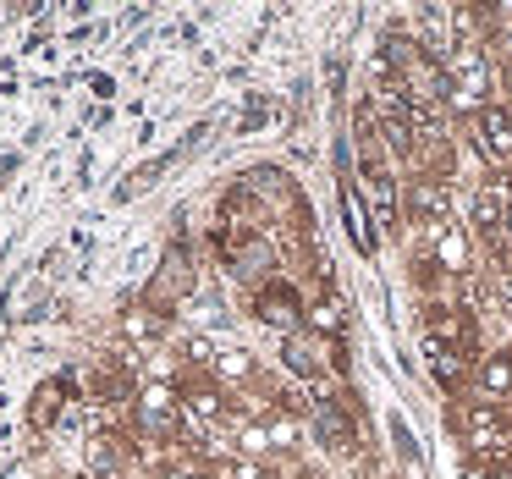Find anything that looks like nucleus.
Masks as SVG:
<instances>
[{
  "label": "nucleus",
  "mask_w": 512,
  "mask_h": 479,
  "mask_svg": "<svg viewBox=\"0 0 512 479\" xmlns=\"http://www.w3.org/2000/svg\"><path fill=\"white\" fill-rule=\"evenodd\" d=\"M463 479H490V468H479V463H468V468H463Z\"/></svg>",
  "instance_id": "obj_16"
},
{
  "label": "nucleus",
  "mask_w": 512,
  "mask_h": 479,
  "mask_svg": "<svg viewBox=\"0 0 512 479\" xmlns=\"http://www.w3.org/2000/svg\"><path fill=\"white\" fill-rule=\"evenodd\" d=\"M507 232H512V204H507Z\"/></svg>",
  "instance_id": "obj_18"
},
{
  "label": "nucleus",
  "mask_w": 512,
  "mask_h": 479,
  "mask_svg": "<svg viewBox=\"0 0 512 479\" xmlns=\"http://www.w3.org/2000/svg\"><path fill=\"white\" fill-rule=\"evenodd\" d=\"M221 413H226L221 391H210V386H193L188 391V430H199V424H221Z\"/></svg>",
  "instance_id": "obj_5"
},
{
  "label": "nucleus",
  "mask_w": 512,
  "mask_h": 479,
  "mask_svg": "<svg viewBox=\"0 0 512 479\" xmlns=\"http://www.w3.org/2000/svg\"><path fill=\"white\" fill-rule=\"evenodd\" d=\"M408 210L419 215V221L430 226L435 237H441V232H446V210H452V204H446V188H441V182L424 177V182H413V188H408Z\"/></svg>",
  "instance_id": "obj_3"
},
{
  "label": "nucleus",
  "mask_w": 512,
  "mask_h": 479,
  "mask_svg": "<svg viewBox=\"0 0 512 479\" xmlns=\"http://www.w3.org/2000/svg\"><path fill=\"white\" fill-rule=\"evenodd\" d=\"M287 369L303 380H320V364H314V347L303 342V336H287Z\"/></svg>",
  "instance_id": "obj_8"
},
{
  "label": "nucleus",
  "mask_w": 512,
  "mask_h": 479,
  "mask_svg": "<svg viewBox=\"0 0 512 479\" xmlns=\"http://www.w3.org/2000/svg\"><path fill=\"white\" fill-rule=\"evenodd\" d=\"M259 479H270V474H259Z\"/></svg>",
  "instance_id": "obj_21"
},
{
  "label": "nucleus",
  "mask_w": 512,
  "mask_h": 479,
  "mask_svg": "<svg viewBox=\"0 0 512 479\" xmlns=\"http://www.w3.org/2000/svg\"><path fill=\"white\" fill-rule=\"evenodd\" d=\"M435 254H441V265L463 270V237H457V232H441V237H435Z\"/></svg>",
  "instance_id": "obj_10"
},
{
  "label": "nucleus",
  "mask_w": 512,
  "mask_h": 479,
  "mask_svg": "<svg viewBox=\"0 0 512 479\" xmlns=\"http://www.w3.org/2000/svg\"><path fill=\"white\" fill-rule=\"evenodd\" d=\"M265 430H270V441H276V446H292V441H298V424H292V419H270Z\"/></svg>",
  "instance_id": "obj_14"
},
{
  "label": "nucleus",
  "mask_w": 512,
  "mask_h": 479,
  "mask_svg": "<svg viewBox=\"0 0 512 479\" xmlns=\"http://www.w3.org/2000/svg\"><path fill=\"white\" fill-rule=\"evenodd\" d=\"M166 479H193V474H166Z\"/></svg>",
  "instance_id": "obj_19"
},
{
  "label": "nucleus",
  "mask_w": 512,
  "mask_h": 479,
  "mask_svg": "<svg viewBox=\"0 0 512 479\" xmlns=\"http://www.w3.org/2000/svg\"><path fill=\"white\" fill-rule=\"evenodd\" d=\"M474 380L490 402H512V353H485L474 364Z\"/></svg>",
  "instance_id": "obj_4"
},
{
  "label": "nucleus",
  "mask_w": 512,
  "mask_h": 479,
  "mask_svg": "<svg viewBox=\"0 0 512 479\" xmlns=\"http://www.w3.org/2000/svg\"><path fill=\"white\" fill-rule=\"evenodd\" d=\"M122 336H127V342H138V347L160 342V314L155 309H127L122 314Z\"/></svg>",
  "instance_id": "obj_7"
},
{
  "label": "nucleus",
  "mask_w": 512,
  "mask_h": 479,
  "mask_svg": "<svg viewBox=\"0 0 512 479\" xmlns=\"http://www.w3.org/2000/svg\"><path fill=\"white\" fill-rule=\"evenodd\" d=\"M391 441H397V452L408 457L413 468L424 463V457H419V441H413V430H408V424H402V419H391Z\"/></svg>",
  "instance_id": "obj_11"
},
{
  "label": "nucleus",
  "mask_w": 512,
  "mask_h": 479,
  "mask_svg": "<svg viewBox=\"0 0 512 479\" xmlns=\"http://www.w3.org/2000/svg\"><path fill=\"white\" fill-rule=\"evenodd\" d=\"M215 369H221L226 380H243L254 364H248V353H237V347H232V353H215Z\"/></svg>",
  "instance_id": "obj_12"
},
{
  "label": "nucleus",
  "mask_w": 512,
  "mask_h": 479,
  "mask_svg": "<svg viewBox=\"0 0 512 479\" xmlns=\"http://www.w3.org/2000/svg\"><path fill=\"white\" fill-rule=\"evenodd\" d=\"M342 215H347V232H353V243L364 248V254H375V226H369L364 204H358L353 188H342Z\"/></svg>",
  "instance_id": "obj_6"
},
{
  "label": "nucleus",
  "mask_w": 512,
  "mask_h": 479,
  "mask_svg": "<svg viewBox=\"0 0 512 479\" xmlns=\"http://www.w3.org/2000/svg\"><path fill=\"white\" fill-rule=\"evenodd\" d=\"M474 133H479V155L490 166H507L512 171V111L507 105H485L474 116Z\"/></svg>",
  "instance_id": "obj_1"
},
{
  "label": "nucleus",
  "mask_w": 512,
  "mask_h": 479,
  "mask_svg": "<svg viewBox=\"0 0 512 479\" xmlns=\"http://www.w3.org/2000/svg\"><path fill=\"white\" fill-rule=\"evenodd\" d=\"M507 89H512V67H507Z\"/></svg>",
  "instance_id": "obj_20"
},
{
  "label": "nucleus",
  "mask_w": 512,
  "mask_h": 479,
  "mask_svg": "<svg viewBox=\"0 0 512 479\" xmlns=\"http://www.w3.org/2000/svg\"><path fill=\"white\" fill-rule=\"evenodd\" d=\"M56 413H61V386H39L34 391V424L45 430V424H56Z\"/></svg>",
  "instance_id": "obj_9"
},
{
  "label": "nucleus",
  "mask_w": 512,
  "mask_h": 479,
  "mask_svg": "<svg viewBox=\"0 0 512 479\" xmlns=\"http://www.w3.org/2000/svg\"><path fill=\"white\" fill-rule=\"evenodd\" d=\"M463 424H468V441H474L479 452L496 457L501 446H507V413H496V402H474V408L463 413Z\"/></svg>",
  "instance_id": "obj_2"
},
{
  "label": "nucleus",
  "mask_w": 512,
  "mask_h": 479,
  "mask_svg": "<svg viewBox=\"0 0 512 479\" xmlns=\"http://www.w3.org/2000/svg\"><path fill=\"white\" fill-rule=\"evenodd\" d=\"M182 353H188V364H215V347L204 342V336H188V342H182Z\"/></svg>",
  "instance_id": "obj_13"
},
{
  "label": "nucleus",
  "mask_w": 512,
  "mask_h": 479,
  "mask_svg": "<svg viewBox=\"0 0 512 479\" xmlns=\"http://www.w3.org/2000/svg\"><path fill=\"white\" fill-rule=\"evenodd\" d=\"M270 446H276V441H270V430H259V424H248V430H243V452H270Z\"/></svg>",
  "instance_id": "obj_15"
},
{
  "label": "nucleus",
  "mask_w": 512,
  "mask_h": 479,
  "mask_svg": "<svg viewBox=\"0 0 512 479\" xmlns=\"http://www.w3.org/2000/svg\"><path fill=\"white\" fill-rule=\"evenodd\" d=\"M490 479H512V468H507V463H496V468H490Z\"/></svg>",
  "instance_id": "obj_17"
}]
</instances>
